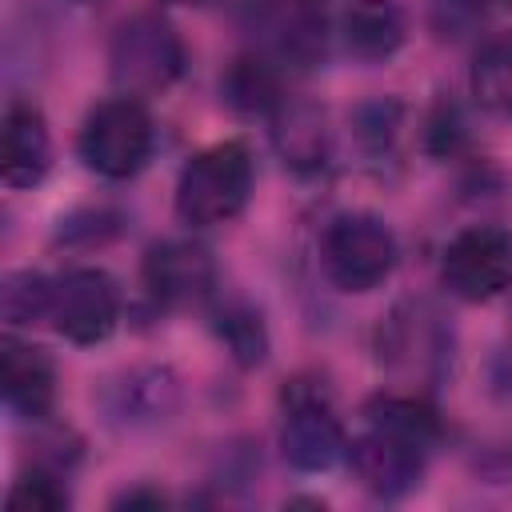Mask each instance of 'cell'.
<instances>
[{
	"label": "cell",
	"instance_id": "cell-15",
	"mask_svg": "<svg viewBox=\"0 0 512 512\" xmlns=\"http://www.w3.org/2000/svg\"><path fill=\"white\" fill-rule=\"evenodd\" d=\"M220 92L224 100L236 108V112H272L280 104V88H276V76L268 72L264 60H236L228 68V76L220 80Z\"/></svg>",
	"mask_w": 512,
	"mask_h": 512
},
{
	"label": "cell",
	"instance_id": "cell-18",
	"mask_svg": "<svg viewBox=\"0 0 512 512\" xmlns=\"http://www.w3.org/2000/svg\"><path fill=\"white\" fill-rule=\"evenodd\" d=\"M8 504H12V508H24V512H56V508H68V488H64L52 472L32 468L28 476H20V480L12 484Z\"/></svg>",
	"mask_w": 512,
	"mask_h": 512
},
{
	"label": "cell",
	"instance_id": "cell-20",
	"mask_svg": "<svg viewBox=\"0 0 512 512\" xmlns=\"http://www.w3.org/2000/svg\"><path fill=\"white\" fill-rule=\"evenodd\" d=\"M120 504H128V508H132V504H164V496H160V492H124Z\"/></svg>",
	"mask_w": 512,
	"mask_h": 512
},
{
	"label": "cell",
	"instance_id": "cell-4",
	"mask_svg": "<svg viewBox=\"0 0 512 512\" xmlns=\"http://www.w3.org/2000/svg\"><path fill=\"white\" fill-rule=\"evenodd\" d=\"M108 64H112V80L128 96L164 92L184 72V44L168 20L132 16L116 28L112 48H108Z\"/></svg>",
	"mask_w": 512,
	"mask_h": 512
},
{
	"label": "cell",
	"instance_id": "cell-5",
	"mask_svg": "<svg viewBox=\"0 0 512 512\" xmlns=\"http://www.w3.org/2000/svg\"><path fill=\"white\" fill-rule=\"evenodd\" d=\"M440 280L452 296L484 304L512 288V236L504 228H464L440 256Z\"/></svg>",
	"mask_w": 512,
	"mask_h": 512
},
{
	"label": "cell",
	"instance_id": "cell-12",
	"mask_svg": "<svg viewBox=\"0 0 512 512\" xmlns=\"http://www.w3.org/2000/svg\"><path fill=\"white\" fill-rule=\"evenodd\" d=\"M340 36L356 60H384L404 44V12L392 0H352L340 16Z\"/></svg>",
	"mask_w": 512,
	"mask_h": 512
},
{
	"label": "cell",
	"instance_id": "cell-3",
	"mask_svg": "<svg viewBox=\"0 0 512 512\" xmlns=\"http://www.w3.org/2000/svg\"><path fill=\"white\" fill-rule=\"evenodd\" d=\"M320 264L340 292H372L396 268V236L368 212L336 216L320 240Z\"/></svg>",
	"mask_w": 512,
	"mask_h": 512
},
{
	"label": "cell",
	"instance_id": "cell-2",
	"mask_svg": "<svg viewBox=\"0 0 512 512\" xmlns=\"http://www.w3.org/2000/svg\"><path fill=\"white\" fill-rule=\"evenodd\" d=\"M80 160L108 180H128L136 176L148 156H152V116L144 112L140 100L132 96H112L100 100L80 128L76 140Z\"/></svg>",
	"mask_w": 512,
	"mask_h": 512
},
{
	"label": "cell",
	"instance_id": "cell-22",
	"mask_svg": "<svg viewBox=\"0 0 512 512\" xmlns=\"http://www.w3.org/2000/svg\"><path fill=\"white\" fill-rule=\"evenodd\" d=\"M168 4H208V0H168Z\"/></svg>",
	"mask_w": 512,
	"mask_h": 512
},
{
	"label": "cell",
	"instance_id": "cell-10",
	"mask_svg": "<svg viewBox=\"0 0 512 512\" xmlns=\"http://www.w3.org/2000/svg\"><path fill=\"white\" fill-rule=\"evenodd\" d=\"M52 164L48 124L44 112L32 100H12L4 108V132H0V172L12 188H32L44 180Z\"/></svg>",
	"mask_w": 512,
	"mask_h": 512
},
{
	"label": "cell",
	"instance_id": "cell-19",
	"mask_svg": "<svg viewBox=\"0 0 512 512\" xmlns=\"http://www.w3.org/2000/svg\"><path fill=\"white\" fill-rule=\"evenodd\" d=\"M220 320H224V324H220V336L228 340V348L236 352V360H244V364L264 360L268 340H264V324H260L256 312H248V308H228Z\"/></svg>",
	"mask_w": 512,
	"mask_h": 512
},
{
	"label": "cell",
	"instance_id": "cell-9",
	"mask_svg": "<svg viewBox=\"0 0 512 512\" xmlns=\"http://www.w3.org/2000/svg\"><path fill=\"white\" fill-rule=\"evenodd\" d=\"M144 284L164 304H196L216 288V260L192 240H164L144 256Z\"/></svg>",
	"mask_w": 512,
	"mask_h": 512
},
{
	"label": "cell",
	"instance_id": "cell-21",
	"mask_svg": "<svg viewBox=\"0 0 512 512\" xmlns=\"http://www.w3.org/2000/svg\"><path fill=\"white\" fill-rule=\"evenodd\" d=\"M472 12H508L512 0H464Z\"/></svg>",
	"mask_w": 512,
	"mask_h": 512
},
{
	"label": "cell",
	"instance_id": "cell-8",
	"mask_svg": "<svg viewBox=\"0 0 512 512\" xmlns=\"http://www.w3.org/2000/svg\"><path fill=\"white\" fill-rule=\"evenodd\" d=\"M424 452H428V444H420V440H412L396 428L368 424V432L348 444V464L372 496L396 500V496H404L420 484Z\"/></svg>",
	"mask_w": 512,
	"mask_h": 512
},
{
	"label": "cell",
	"instance_id": "cell-6",
	"mask_svg": "<svg viewBox=\"0 0 512 512\" xmlns=\"http://www.w3.org/2000/svg\"><path fill=\"white\" fill-rule=\"evenodd\" d=\"M280 452L300 472H328L340 456H348V436H344L332 404L308 384H292L284 392Z\"/></svg>",
	"mask_w": 512,
	"mask_h": 512
},
{
	"label": "cell",
	"instance_id": "cell-14",
	"mask_svg": "<svg viewBox=\"0 0 512 512\" xmlns=\"http://www.w3.org/2000/svg\"><path fill=\"white\" fill-rule=\"evenodd\" d=\"M276 148L284 156V164L300 168V172H312L324 164L328 156V140H324V120L316 108L308 104H296V108H284L280 120H276Z\"/></svg>",
	"mask_w": 512,
	"mask_h": 512
},
{
	"label": "cell",
	"instance_id": "cell-17",
	"mask_svg": "<svg viewBox=\"0 0 512 512\" xmlns=\"http://www.w3.org/2000/svg\"><path fill=\"white\" fill-rule=\"evenodd\" d=\"M52 308V284L40 272H12L0 288V312L12 328L32 324L40 316H48Z\"/></svg>",
	"mask_w": 512,
	"mask_h": 512
},
{
	"label": "cell",
	"instance_id": "cell-7",
	"mask_svg": "<svg viewBox=\"0 0 512 512\" xmlns=\"http://www.w3.org/2000/svg\"><path fill=\"white\" fill-rule=\"evenodd\" d=\"M52 328L72 344H100L120 320L116 280L100 268H72L52 284Z\"/></svg>",
	"mask_w": 512,
	"mask_h": 512
},
{
	"label": "cell",
	"instance_id": "cell-16",
	"mask_svg": "<svg viewBox=\"0 0 512 512\" xmlns=\"http://www.w3.org/2000/svg\"><path fill=\"white\" fill-rule=\"evenodd\" d=\"M368 424H384V428H396L420 444H432L440 424H436V412L412 396H376L368 408H364Z\"/></svg>",
	"mask_w": 512,
	"mask_h": 512
},
{
	"label": "cell",
	"instance_id": "cell-1",
	"mask_svg": "<svg viewBox=\"0 0 512 512\" xmlns=\"http://www.w3.org/2000/svg\"><path fill=\"white\" fill-rule=\"evenodd\" d=\"M252 196V156L240 140L196 152L176 180V216L192 228H216L240 216Z\"/></svg>",
	"mask_w": 512,
	"mask_h": 512
},
{
	"label": "cell",
	"instance_id": "cell-11",
	"mask_svg": "<svg viewBox=\"0 0 512 512\" xmlns=\"http://www.w3.org/2000/svg\"><path fill=\"white\" fill-rule=\"evenodd\" d=\"M0 380H4V400L16 416H24V420L48 416L52 396H56V372L40 348L8 336L4 352H0Z\"/></svg>",
	"mask_w": 512,
	"mask_h": 512
},
{
	"label": "cell",
	"instance_id": "cell-13",
	"mask_svg": "<svg viewBox=\"0 0 512 512\" xmlns=\"http://www.w3.org/2000/svg\"><path fill=\"white\" fill-rule=\"evenodd\" d=\"M472 96L492 116H512V32L492 36L472 60Z\"/></svg>",
	"mask_w": 512,
	"mask_h": 512
}]
</instances>
